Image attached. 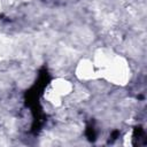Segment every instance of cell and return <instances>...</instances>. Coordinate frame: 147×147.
Instances as JSON below:
<instances>
[{"instance_id": "6da1fadb", "label": "cell", "mask_w": 147, "mask_h": 147, "mask_svg": "<svg viewBox=\"0 0 147 147\" xmlns=\"http://www.w3.org/2000/svg\"><path fill=\"white\" fill-rule=\"evenodd\" d=\"M98 74H102V77L115 84V85H126L130 80V65L125 57L119 55H114L109 64Z\"/></svg>"}, {"instance_id": "7a4b0ae2", "label": "cell", "mask_w": 147, "mask_h": 147, "mask_svg": "<svg viewBox=\"0 0 147 147\" xmlns=\"http://www.w3.org/2000/svg\"><path fill=\"white\" fill-rule=\"evenodd\" d=\"M76 77L80 80H91L92 78L98 77V70L90 59H82L78 61L75 68Z\"/></svg>"}, {"instance_id": "3957f363", "label": "cell", "mask_w": 147, "mask_h": 147, "mask_svg": "<svg viewBox=\"0 0 147 147\" xmlns=\"http://www.w3.org/2000/svg\"><path fill=\"white\" fill-rule=\"evenodd\" d=\"M114 53L111 52L110 48H107V47H101V48H98L95 52H94V55H93V63L99 71L103 70L108 64L109 62L111 61V59L114 57Z\"/></svg>"}, {"instance_id": "277c9868", "label": "cell", "mask_w": 147, "mask_h": 147, "mask_svg": "<svg viewBox=\"0 0 147 147\" xmlns=\"http://www.w3.org/2000/svg\"><path fill=\"white\" fill-rule=\"evenodd\" d=\"M49 87H51L52 90H54V91H55L60 96H62V98H63V96H69V95H71L72 92H74V85H72V83H71L70 80L65 79V78H62V77L54 79V80L51 83Z\"/></svg>"}, {"instance_id": "5b68a950", "label": "cell", "mask_w": 147, "mask_h": 147, "mask_svg": "<svg viewBox=\"0 0 147 147\" xmlns=\"http://www.w3.org/2000/svg\"><path fill=\"white\" fill-rule=\"evenodd\" d=\"M45 99L47 100V102H49L51 105L57 107L62 103V96H60L54 90H52L51 87H48L45 92Z\"/></svg>"}, {"instance_id": "8992f818", "label": "cell", "mask_w": 147, "mask_h": 147, "mask_svg": "<svg viewBox=\"0 0 147 147\" xmlns=\"http://www.w3.org/2000/svg\"><path fill=\"white\" fill-rule=\"evenodd\" d=\"M1 8H2V0H0V10H1Z\"/></svg>"}]
</instances>
